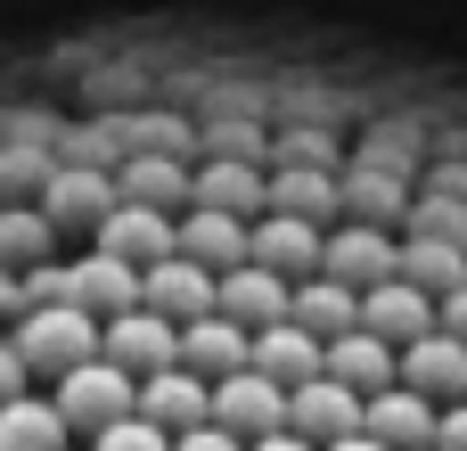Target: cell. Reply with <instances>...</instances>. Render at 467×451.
Listing matches in <instances>:
<instances>
[{
  "label": "cell",
  "instance_id": "603a6c76",
  "mask_svg": "<svg viewBox=\"0 0 467 451\" xmlns=\"http://www.w3.org/2000/svg\"><path fill=\"white\" fill-rule=\"evenodd\" d=\"M287 320H304L312 337H345V329H361V288L337 279V271H312V279H296Z\"/></svg>",
  "mask_w": 467,
  "mask_h": 451
},
{
  "label": "cell",
  "instance_id": "7c38bea8",
  "mask_svg": "<svg viewBox=\"0 0 467 451\" xmlns=\"http://www.w3.org/2000/svg\"><path fill=\"white\" fill-rule=\"evenodd\" d=\"M361 427H369L378 444H394V451H427V444H435V427H443V403L394 378V386L369 394V419H361Z\"/></svg>",
  "mask_w": 467,
  "mask_h": 451
},
{
  "label": "cell",
  "instance_id": "3957f363",
  "mask_svg": "<svg viewBox=\"0 0 467 451\" xmlns=\"http://www.w3.org/2000/svg\"><path fill=\"white\" fill-rule=\"evenodd\" d=\"M41 205H49V222H57L66 238H99V222L123 205V181H115L107 164H57L49 189H41Z\"/></svg>",
  "mask_w": 467,
  "mask_h": 451
},
{
  "label": "cell",
  "instance_id": "277c9868",
  "mask_svg": "<svg viewBox=\"0 0 467 451\" xmlns=\"http://www.w3.org/2000/svg\"><path fill=\"white\" fill-rule=\"evenodd\" d=\"M107 362H123L131 378H156V370H172L181 362V320L172 312H156V304H131V312H115L107 320V345H99Z\"/></svg>",
  "mask_w": 467,
  "mask_h": 451
},
{
  "label": "cell",
  "instance_id": "8992f818",
  "mask_svg": "<svg viewBox=\"0 0 467 451\" xmlns=\"http://www.w3.org/2000/svg\"><path fill=\"white\" fill-rule=\"evenodd\" d=\"M213 419H222V427H238L246 444H254V435H279V427H287V386H279L271 370H254V362H246V370L213 378Z\"/></svg>",
  "mask_w": 467,
  "mask_h": 451
},
{
  "label": "cell",
  "instance_id": "f546056e",
  "mask_svg": "<svg viewBox=\"0 0 467 451\" xmlns=\"http://www.w3.org/2000/svg\"><path fill=\"white\" fill-rule=\"evenodd\" d=\"M90 451H172V435H164L156 419H140V411H131V419L99 427V435H90Z\"/></svg>",
  "mask_w": 467,
  "mask_h": 451
},
{
  "label": "cell",
  "instance_id": "f35d334b",
  "mask_svg": "<svg viewBox=\"0 0 467 451\" xmlns=\"http://www.w3.org/2000/svg\"><path fill=\"white\" fill-rule=\"evenodd\" d=\"M427 451H443V444H427Z\"/></svg>",
  "mask_w": 467,
  "mask_h": 451
},
{
  "label": "cell",
  "instance_id": "4316f807",
  "mask_svg": "<svg viewBox=\"0 0 467 451\" xmlns=\"http://www.w3.org/2000/svg\"><path fill=\"white\" fill-rule=\"evenodd\" d=\"M402 279H419L427 296H451L467 279V246L460 238H427V230H410L402 238Z\"/></svg>",
  "mask_w": 467,
  "mask_h": 451
},
{
  "label": "cell",
  "instance_id": "4dcf8cb0",
  "mask_svg": "<svg viewBox=\"0 0 467 451\" xmlns=\"http://www.w3.org/2000/svg\"><path fill=\"white\" fill-rule=\"evenodd\" d=\"M410 230H427V238H460V246H467V205L443 189V197H427V205L410 214Z\"/></svg>",
  "mask_w": 467,
  "mask_h": 451
},
{
  "label": "cell",
  "instance_id": "7a4b0ae2",
  "mask_svg": "<svg viewBox=\"0 0 467 451\" xmlns=\"http://www.w3.org/2000/svg\"><path fill=\"white\" fill-rule=\"evenodd\" d=\"M49 394H57V411H66V427H74L82 444H90L99 427H115V419L140 411V378H131L123 362H107V353H90L82 370L49 378Z\"/></svg>",
  "mask_w": 467,
  "mask_h": 451
},
{
  "label": "cell",
  "instance_id": "44dd1931",
  "mask_svg": "<svg viewBox=\"0 0 467 451\" xmlns=\"http://www.w3.org/2000/svg\"><path fill=\"white\" fill-rule=\"evenodd\" d=\"M271 205H279V214H312V222H337L345 173H337V164H296V156H279V164H271Z\"/></svg>",
  "mask_w": 467,
  "mask_h": 451
},
{
  "label": "cell",
  "instance_id": "1f68e13d",
  "mask_svg": "<svg viewBox=\"0 0 467 451\" xmlns=\"http://www.w3.org/2000/svg\"><path fill=\"white\" fill-rule=\"evenodd\" d=\"M25 304H74V263H57V255L33 263L25 271Z\"/></svg>",
  "mask_w": 467,
  "mask_h": 451
},
{
  "label": "cell",
  "instance_id": "d590c367",
  "mask_svg": "<svg viewBox=\"0 0 467 451\" xmlns=\"http://www.w3.org/2000/svg\"><path fill=\"white\" fill-rule=\"evenodd\" d=\"M246 451H320V444H312L304 427H279V435H254V444H246Z\"/></svg>",
  "mask_w": 467,
  "mask_h": 451
},
{
  "label": "cell",
  "instance_id": "9c48e42d",
  "mask_svg": "<svg viewBox=\"0 0 467 451\" xmlns=\"http://www.w3.org/2000/svg\"><path fill=\"white\" fill-rule=\"evenodd\" d=\"M361 329H378L386 345H410V337H427V329H443V296H427L419 279H378V288H361Z\"/></svg>",
  "mask_w": 467,
  "mask_h": 451
},
{
  "label": "cell",
  "instance_id": "74e56055",
  "mask_svg": "<svg viewBox=\"0 0 467 451\" xmlns=\"http://www.w3.org/2000/svg\"><path fill=\"white\" fill-rule=\"evenodd\" d=\"M320 451H394V444H378L369 427H353V435H337V444H320Z\"/></svg>",
  "mask_w": 467,
  "mask_h": 451
},
{
  "label": "cell",
  "instance_id": "ffe728a7",
  "mask_svg": "<svg viewBox=\"0 0 467 451\" xmlns=\"http://www.w3.org/2000/svg\"><path fill=\"white\" fill-rule=\"evenodd\" d=\"M123 197H140V205H164V214H189V197H197V173L172 156V148H140V156H123Z\"/></svg>",
  "mask_w": 467,
  "mask_h": 451
},
{
  "label": "cell",
  "instance_id": "d6986e66",
  "mask_svg": "<svg viewBox=\"0 0 467 451\" xmlns=\"http://www.w3.org/2000/svg\"><path fill=\"white\" fill-rule=\"evenodd\" d=\"M181 362H189L197 378H230V370H246V362H254V329H238V320L213 304L205 320H189V329H181Z\"/></svg>",
  "mask_w": 467,
  "mask_h": 451
},
{
  "label": "cell",
  "instance_id": "f1b7e54d",
  "mask_svg": "<svg viewBox=\"0 0 467 451\" xmlns=\"http://www.w3.org/2000/svg\"><path fill=\"white\" fill-rule=\"evenodd\" d=\"M378 173H386V164H369V156L345 173V205H353L361 222H386V214L402 205V181H378Z\"/></svg>",
  "mask_w": 467,
  "mask_h": 451
},
{
  "label": "cell",
  "instance_id": "4fadbf2b",
  "mask_svg": "<svg viewBox=\"0 0 467 451\" xmlns=\"http://www.w3.org/2000/svg\"><path fill=\"white\" fill-rule=\"evenodd\" d=\"M320 271H337V279H353V288H378V279H394L402 271V238H386V222H345V230H328V263Z\"/></svg>",
  "mask_w": 467,
  "mask_h": 451
},
{
  "label": "cell",
  "instance_id": "6da1fadb",
  "mask_svg": "<svg viewBox=\"0 0 467 451\" xmlns=\"http://www.w3.org/2000/svg\"><path fill=\"white\" fill-rule=\"evenodd\" d=\"M8 345L25 353L33 378H66V370H82V362L107 345V320L82 312V304H25V312L8 320Z\"/></svg>",
  "mask_w": 467,
  "mask_h": 451
},
{
  "label": "cell",
  "instance_id": "ac0fdd59",
  "mask_svg": "<svg viewBox=\"0 0 467 451\" xmlns=\"http://www.w3.org/2000/svg\"><path fill=\"white\" fill-rule=\"evenodd\" d=\"M74 304H82V312H99V320L131 312V304H140V263H123L115 246L74 255Z\"/></svg>",
  "mask_w": 467,
  "mask_h": 451
},
{
  "label": "cell",
  "instance_id": "836d02e7",
  "mask_svg": "<svg viewBox=\"0 0 467 451\" xmlns=\"http://www.w3.org/2000/svg\"><path fill=\"white\" fill-rule=\"evenodd\" d=\"M16 394H33V370H25V353H16V345L0 337V411H8Z\"/></svg>",
  "mask_w": 467,
  "mask_h": 451
},
{
  "label": "cell",
  "instance_id": "8fae6325",
  "mask_svg": "<svg viewBox=\"0 0 467 451\" xmlns=\"http://www.w3.org/2000/svg\"><path fill=\"white\" fill-rule=\"evenodd\" d=\"M140 419H156L164 435H189V427H205V419H213V378H197L189 362H172V370L140 378Z\"/></svg>",
  "mask_w": 467,
  "mask_h": 451
},
{
  "label": "cell",
  "instance_id": "52a82bcc",
  "mask_svg": "<svg viewBox=\"0 0 467 451\" xmlns=\"http://www.w3.org/2000/svg\"><path fill=\"white\" fill-rule=\"evenodd\" d=\"M361 419H369V394H361V386H345L337 370H320V378L287 386V427H304L312 444H337V435H353Z\"/></svg>",
  "mask_w": 467,
  "mask_h": 451
},
{
  "label": "cell",
  "instance_id": "e575fe53",
  "mask_svg": "<svg viewBox=\"0 0 467 451\" xmlns=\"http://www.w3.org/2000/svg\"><path fill=\"white\" fill-rule=\"evenodd\" d=\"M435 444H443V451H467V394H460V403H443V427H435Z\"/></svg>",
  "mask_w": 467,
  "mask_h": 451
},
{
  "label": "cell",
  "instance_id": "ba28073f",
  "mask_svg": "<svg viewBox=\"0 0 467 451\" xmlns=\"http://www.w3.org/2000/svg\"><path fill=\"white\" fill-rule=\"evenodd\" d=\"M254 263H271V271H287V279H312V271L328 263V222L263 205V214H254Z\"/></svg>",
  "mask_w": 467,
  "mask_h": 451
},
{
  "label": "cell",
  "instance_id": "5b68a950",
  "mask_svg": "<svg viewBox=\"0 0 467 451\" xmlns=\"http://www.w3.org/2000/svg\"><path fill=\"white\" fill-rule=\"evenodd\" d=\"M140 304H156V312H172V320L189 329V320H205V312L222 304V271H205L197 255H181V246H172L164 263H148V271H140Z\"/></svg>",
  "mask_w": 467,
  "mask_h": 451
},
{
  "label": "cell",
  "instance_id": "8d00e7d4",
  "mask_svg": "<svg viewBox=\"0 0 467 451\" xmlns=\"http://www.w3.org/2000/svg\"><path fill=\"white\" fill-rule=\"evenodd\" d=\"M443 329H451V337H467V279L443 296Z\"/></svg>",
  "mask_w": 467,
  "mask_h": 451
},
{
  "label": "cell",
  "instance_id": "e0dca14e",
  "mask_svg": "<svg viewBox=\"0 0 467 451\" xmlns=\"http://www.w3.org/2000/svg\"><path fill=\"white\" fill-rule=\"evenodd\" d=\"M189 205H230V214H263L271 205V164H254V156H205L197 164V197Z\"/></svg>",
  "mask_w": 467,
  "mask_h": 451
},
{
  "label": "cell",
  "instance_id": "83f0119b",
  "mask_svg": "<svg viewBox=\"0 0 467 451\" xmlns=\"http://www.w3.org/2000/svg\"><path fill=\"white\" fill-rule=\"evenodd\" d=\"M49 173H57V164H49L41 148H25V140H16V148H0V205H41Z\"/></svg>",
  "mask_w": 467,
  "mask_h": 451
},
{
  "label": "cell",
  "instance_id": "d6a6232c",
  "mask_svg": "<svg viewBox=\"0 0 467 451\" xmlns=\"http://www.w3.org/2000/svg\"><path fill=\"white\" fill-rule=\"evenodd\" d=\"M172 451H246V435H238V427H222V419H205V427L172 435Z\"/></svg>",
  "mask_w": 467,
  "mask_h": 451
},
{
  "label": "cell",
  "instance_id": "9a60e30c",
  "mask_svg": "<svg viewBox=\"0 0 467 451\" xmlns=\"http://www.w3.org/2000/svg\"><path fill=\"white\" fill-rule=\"evenodd\" d=\"M287 304H296V279L287 271H271V263H238V271H222V312L238 320V329H271V320H287Z\"/></svg>",
  "mask_w": 467,
  "mask_h": 451
},
{
  "label": "cell",
  "instance_id": "7402d4cb",
  "mask_svg": "<svg viewBox=\"0 0 467 451\" xmlns=\"http://www.w3.org/2000/svg\"><path fill=\"white\" fill-rule=\"evenodd\" d=\"M254 370H271L279 386H304L328 370V337H312L304 320H271V329H254Z\"/></svg>",
  "mask_w": 467,
  "mask_h": 451
},
{
  "label": "cell",
  "instance_id": "cb8c5ba5",
  "mask_svg": "<svg viewBox=\"0 0 467 451\" xmlns=\"http://www.w3.org/2000/svg\"><path fill=\"white\" fill-rule=\"evenodd\" d=\"M328 370H337L345 386L378 394V386H394V378H402V345H386L378 329H345V337H328Z\"/></svg>",
  "mask_w": 467,
  "mask_h": 451
},
{
  "label": "cell",
  "instance_id": "2e32d148",
  "mask_svg": "<svg viewBox=\"0 0 467 451\" xmlns=\"http://www.w3.org/2000/svg\"><path fill=\"white\" fill-rule=\"evenodd\" d=\"M402 386H419V394H435V403H460L467 394V337H451V329L410 337V345H402Z\"/></svg>",
  "mask_w": 467,
  "mask_h": 451
},
{
  "label": "cell",
  "instance_id": "484cf974",
  "mask_svg": "<svg viewBox=\"0 0 467 451\" xmlns=\"http://www.w3.org/2000/svg\"><path fill=\"white\" fill-rule=\"evenodd\" d=\"M57 222H49V205H0V263L8 271H33V263H49L57 255Z\"/></svg>",
  "mask_w": 467,
  "mask_h": 451
},
{
  "label": "cell",
  "instance_id": "5bb4252c",
  "mask_svg": "<svg viewBox=\"0 0 467 451\" xmlns=\"http://www.w3.org/2000/svg\"><path fill=\"white\" fill-rule=\"evenodd\" d=\"M181 255H197L205 271H238L254 255V222L230 214V205H189L181 214Z\"/></svg>",
  "mask_w": 467,
  "mask_h": 451
},
{
  "label": "cell",
  "instance_id": "30bf717a",
  "mask_svg": "<svg viewBox=\"0 0 467 451\" xmlns=\"http://www.w3.org/2000/svg\"><path fill=\"white\" fill-rule=\"evenodd\" d=\"M90 246H115L123 263H140V271H148V263H164V255L181 246V214H164V205H140V197H123V205H115V214L99 222V238H90Z\"/></svg>",
  "mask_w": 467,
  "mask_h": 451
},
{
  "label": "cell",
  "instance_id": "d4e9b609",
  "mask_svg": "<svg viewBox=\"0 0 467 451\" xmlns=\"http://www.w3.org/2000/svg\"><path fill=\"white\" fill-rule=\"evenodd\" d=\"M66 444H74V427H66L57 394H16L0 411V451H66Z\"/></svg>",
  "mask_w": 467,
  "mask_h": 451
}]
</instances>
